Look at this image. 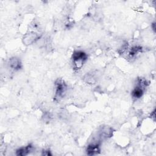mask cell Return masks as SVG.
I'll list each match as a JSON object with an SVG mask.
<instances>
[{
    "mask_svg": "<svg viewBox=\"0 0 156 156\" xmlns=\"http://www.w3.org/2000/svg\"><path fill=\"white\" fill-rule=\"evenodd\" d=\"M87 59V55L85 52L81 51H76L73 54V60L74 67L76 69L80 68L83 63Z\"/></svg>",
    "mask_w": 156,
    "mask_h": 156,
    "instance_id": "6da1fadb",
    "label": "cell"
},
{
    "mask_svg": "<svg viewBox=\"0 0 156 156\" xmlns=\"http://www.w3.org/2000/svg\"><path fill=\"white\" fill-rule=\"evenodd\" d=\"M66 91V85L62 79H58L55 82V98L57 100L62 98Z\"/></svg>",
    "mask_w": 156,
    "mask_h": 156,
    "instance_id": "7a4b0ae2",
    "label": "cell"
},
{
    "mask_svg": "<svg viewBox=\"0 0 156 156\" xmlns=\"http://www.w3.org/2000/svg\"><path fill=\"white\" fill-rule=\"evenodd\" d=\"M40 38V35L34 32H30L26 34L23 38V42L25 44H30L34 43Z\"/></svg>",
    "mask_w": 156,
    "mask_h": 156,
    "instance_id": "3957f363",
    "label": "cell"
},
{
    "mask_svg": "<svg viewBox=\"0 0 156 156\" xmlns=\"http://www.w3.org/2000/svg\"><path fill=\"white\" fill-rule=\"evenodd\" d=\"M99 136L101 139H107L113 135V129L108 126L102 127L99 131Z\"/></svg>",
    "mask_w": 156,
    "mask_h": 156,
    "instance_id": "277c9868",
    "label": "cell"
},
{
    "mask_svg": "<svg viewBox=\"0 0 156 156\" xmlns=\"http://www.w3.org/2000/svg\"><path fill=\"white\" fill-rule=\"evenodd\" d=\"M100 151L99 143H93L89 144L87 148V153L89 155H94L99 154Z\"/></svg>",
    "mask_w": 156,
    "mask_h": 156,
    "instance_id": "5b68a950",
    "label": "cell"
},
{
    "mask_svg": "<svg viewBox=\"0 0 156 156\" xmlns=\"http://www.w3.org/2000/svg\"><path fill=\"white\" fill-rule=\"evenodd\" d=\"M9 64L10 67L14 70H18L21 68V62L20 60L16 57L10 58Z\"/></svg>",
    "mask_w": 156,
    "mask_h": 156,
    "instance_id": "8992f818",
    "label": "cell"
},
{
    "mask_svg": "<svg viewBox=\"0 0 156 156\" xmlns=\"http://www.w3.org/2000/svg\"><path fill=\"white\" fill-rule=\"evenodd\" d=\"M32 146L30 144H29L27 146L20 147V149L16 150V154L17 155H21V156L26 155L29 154V152L32 151Z\"/></svg>",
    "mask_w": 156,
    "mask_h": 156,
    "instance_id": "52a82bcc",
    "label": "cell"
},
{
    "mask_svg": "<svg viewBox=\"0 0 156 156\" xmlns=\"http://www.w3.org/2000/svg\"><path fill=\"white\" fill-rule=\"evenodd\" d=\"M143 87L138 85V87H135L132 92V95L134 98H140L143 96V90L142 88Z\"/></svg>",
    "mask_w": 156,
    "mask_h": 156,
    "instance_id": "ba28073f",
    "label": "cell"
},
{
    "mask_svg": "<svg viewBox=\"0 0 156 156\" xmlns=\"http://www.w3.org/2000/svg\"><path fill=\"white\" fill-rule=\"evenodd\" d=\"M84 79L88 83H94L96 81L94 74L92 73H88L86 74L84 77Z\"/></svg>",
    "mask_w": 156,
    "mask_h": 156,
    "instance_id": "9c48e42d",
    "label": "cell"
},
{
    "mask_svg": "<svg viewBox=\"0 0 156 156\" xmlns=\"http://www.w3.org/2000/svg\"><path fill=\"white\" fill-rule=\"evenodd\" d=\"M142 50V48L140 46H134L131 48L130 51L129 52V55L130 56H133L136 54H137L138 52H141Z\"/></svg>",
    "mask_w": 156,
    "mask_h": 156,
    "instance_id": "30bf717a",
    "label": "cell"
},
{
    "mask_svg": "<svg viewBox=\"0 0 156 156\" xmlns=\"http://www.w3.org/2000/svg\"><path fill=\"white\" fill-rule=\"evenodd\" d=\"M43 155H51V154L49 152V151H43Z\"/></svg>",
    "mask_w": 156,
    "mask_h": 156,
    "instance_id": "8fae6325",
    "label": "cell"
},
{
    "mask_svg": "<svg viewBox=\"0 0 156 156\" xmlns=\"http://www.w3.org/2000/svg\"><path fill=\"white\" fill-rule=\"evenodd\" d=\"M152 27H153V30H155V23L152 24Z\"/></svg>",
    "mask_w": 156,
    "mask_h": 156,
    "instance_id": "7c38bea8",
    "label": "cell"
}]
</instances>
